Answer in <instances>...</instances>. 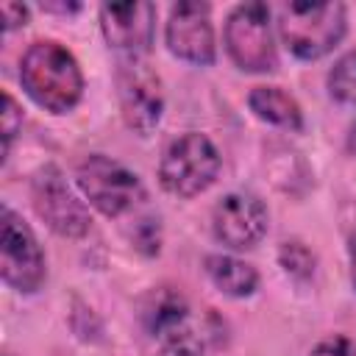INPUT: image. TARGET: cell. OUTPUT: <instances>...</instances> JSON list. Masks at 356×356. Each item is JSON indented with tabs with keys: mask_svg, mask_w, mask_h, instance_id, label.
<instances>
[{
	"mask_svg": "<svg viewBox=\"0 0 356 356\" xmlns=\"http://www.w3.org/2000/svg\"><path fill=\"white\" fill-rule=\"evenodd\" d=\"M19 81L31 100L56 114L70 111L83 95V75L75 56L53 39L33 42L25 50L19 61Z\"/></svg>",
	"mask_w": 356,
	"mask_h": 356,
	"instance_id": "obj_1",
	"label": "cell"
},
{
	"mask_svg": "<svg viewBox=\"0 0 356 356\" xmlns=\"http://www.w3.org/2000/svg\"><path fill=\"white\" fill-rule=\"evenodd\" d=\"M278 28L284 44L298 58H320L345 36V6L292 0L278 8Z\"/></svg>",
	"mask_w": 356,
	"mask_h": 356,
	"instance_id": "obj_2",
	"label": "cell"
},
{
	"mask_svg": "<svg viewBox=\"0 0 356 356\" xmlns=\"http://www.w3.org/2000/svg\"><path fill=\"white\" fill-rule=\"evenodd\" d=\"M220 172V153L203 134H184L172 139L159 164V181L170 195L195 197L214 184Z\"/></svg>",
	"mask_w": 356,
	"mask_h": 356,
	"instance_id": "obj_3",
	"label": "cell"
},
{
	"mask_svg": "<svg viewBox=\"0 0 356 356\" xmlns=\"http://www.w3.org/2000/svg\"><path fill=\"white\" fill-rule=\"evenodd\" d=\"M225 47L234 64L245 72H273L278 53L270 31V8L264 3H242L228 14Z\"/></svg>",
	"mask_w": 356,
	"mask_h": 356,
	"instance_id": "obj_4",
	"label": "cell"
},
{
	"mask_svg": "<svg viewBox=\"0 0 356 356\" xmlns=\"http://www.w3.org/2000/svg\"><path fill=\"white\" fill-rule=\"evenodd\" d=\"M75 181L81 192L89 197V203L106 217H120L145 197L139 178L128 167H122L120 161H111L108 156H97V153L86 156L78 164Z\"/></svg>",
	"mask_w": 356,
	"mask_h": 356,
	"instance_id": "obj_5",
	"label": "cell"
},
{
	"mask_svg": "<svg viewBox=\"0 0 356 356\" xmlns=\"http://www.w3.org/2000/svg\"><path fill=\"white\" fill-rule=\"evenodd\" d=\"M0 275L17 292H36L44 284V256L33 231L8 206L0 214Z\"/></svg>",
	"mask_w": 356,
	"mask_h": 356,
	"instance_id": "obj_6",
	"label": "cell"
},
{
	"mask_svg": "<svg viewBox=\"0 0 356 356\" xmlns=\"http://www.w3.org/2000/svg\"><path fill=\"white\" fill-rule=\"evenodd\" d=\"M31 197L36 214L61 236H83L92 225L89 209L75 197V192L67 186L64 175L56 167H42L33 175Z\"/></svg>",
	"mask_w": 356,
	"mask_h": 356,
	"instance_id": "obj_7",
	"label": "cell"
},
{
	"mask_svg": "<svg viewBox=\"0 0 356 356\" xmlns=\"http://www.w3.org/2000/svg\"><path fill=\"white\" fill-rule=\"evenodd\" d=\"M117 89H120V106L128 128L147 136L159 125L161 108H164L159 75L147 70L142 58H125L117 72Z\"/></svg>",
	"mask_w": 356,
	"mask_h": 356,
	"instance_id": "obj_8",
	"label": "cell"
},
{
	"mask_svg": "<svg viewBox=\"0 0 356 356\" xmlns=\"http://www.w3.org/2000/svg\"><path fill=\"white\" fill-rule=\"evenodd\" d=\"M209 11L211 8L197 0H184L172 6L167 19V47L172 56L189 64L214 61V28Z\"/></svg>",
	"mask_w": 356,
	"mask_h": 356,
	"instance_id": "obj_9",
	"label": "cell"
},
{
	"mask_svg": "<svg viewBox=\"0 0 356 356\" xmlns=\"http://www.w3.org/2000/svg\"><path fill=\"white\" fill-rule=\"evenodd\" d=\"M211 228L214 236L234 250L253 248L267 234V209L256 195L231 192L214 206Z\"/></svg>",
	"mask_w": 356,
	"mask_h": 356,
	"instance_id": "obj_10",
	"label": "cell"
},
{
	"mask_svg": "<svg viewBox=\"0 0 356 356\" xmlns=\"http://www.w3.org/2000/svg\"><path fill=\"white\" fill-rule=\"evenodd\" d=\"M103 36L125 58H139L153 44L156 6L153 3H106L100 8Z\"/></svg>",
	"mask_w": 356,
	"mask_h": 356,
	"instance_id": "obj_11",
	"label": "cell"
},
{
	"mask_svg": "<svg viewBox=\"0 0 356 356\" xmlns=\"http://www.w3.org/2000/svg\"><path fill=\"white\" fill-rule=\"evenodd\" d=\"M248 106L259 120H267L273 125H281L289 131H298L303 125V114H300L298 100L278 86H256L248 95Z\"/></svg>",
	"mask_w": 356,
	"mask_h": 356,
	"instance_id": "obj_12",
	"label": "cell"
},
{
	"mask_svg": "<svg viewBox=\"0 0 356 356\" xmlns=\"http://www.w3.org/2000/svg\"><path fill=\"white\" fill-rule=\"evenodd\" d=\"M186 300L170 289V286H161L156 289L145 309H142V320H145V328L150 337H161V334H170L175 328H184L186 325Z\"/></svg>",
	"mask_w": 356,
	"mask_h": 356,
	"instance_id": "obj_13",
	"label": "cell"
},
{
	"mask_svg": "<svg viewBox=\"0 0 356 356\" xmlns=\"http://www.w3.org/2000/svg\"><path fill=\"white\" fill-rule=\"evenodd\" d=\"M206 273L214 281V286L231 298H248L259 286V273L234 256H206Z\"/></svg>",
	"mask_w": 356,
	"mask_h": 356,
	"instance_id": "obj_14",
	"label": "cell"
},
{
	"mask_svg": "<svg viewBox=\"0 0 356 356\" xmlns=\"http://www.w3.org/2000/svg\"><path fill=\"white\" fill-rule=\"evenodd\" d=\"M328 92L334 100L356 106V50L337 58V64L328 72Z\"/></svg>",
	"mask_w": 356,
	"mask_h": 356,
	"instance_id": "obj_15",
	"label": "cell"
},
{
	"mask_svg": "<svg viewBox=\"0 0 356 356\" xmlns=\"http://www.w3.org/2000/svg\"><path fill=\"white\" fill-rule=\"evenodd\" d=\"M156 339H159L156 356H203V348H200L197 337L186 325L184 328H175L170 334H161Z\"/></svg>",
	"mask_w": 356,
	"mask_h": 356,
	"instance_id": "obj_16",
	"label": "cell"
},
{
	"mask_svg": "<svg viewBox=\"0 0 356 356\" xmlns=\"http://www.w3.org/2000/svg\"><path fill=\"white\" fill-rule=\"evenodd\" d=\"M281 267L295 278H309L314 273V253L303 242H284L278 250Z\"/></svg>",
	"mask_w": 356,
	"mask_h": 356,
	"instance_id": "obj_17",
	"label": "cell"
},
{
	"mask_svg": "<svg viewBox=\"0 0 356 356\" xmlns=\"http://www.w3.org/2000/svg\"><path fill=\"white\" fill-rule=\"evenodd\" d=\"M3 103H6V111H3V139H6V153H8V145H11V139H14V134H17L19 122H22V111H19L17 100L8 92L3 95Z\"/></svg>",
	"mask_w": 356,
	"mask_h": 356,
	"instance_id": "obj_18",
	"label": "cell"
},
{
	"mask_svg": "<svg viewBox=\"0 0 356 356\" xmlns=\"http://www.w3.org/2000/svg\"><path fill=\"white\" fill-rule=\"evenodd\" d=\"M312 356H356V345L345 337H328L312 350Z\"/></svg>",
	"mask_w": 356,
	"mask_h": 356,
	"instance_id": "obj_19",
	"label": "cell"
},
{
	"mask_svg": "<svg viewBox=\"0 0 356 356\" xmlns=\"http://www.w3.org/2000/svg\"><path fill=\"white\" fill-rule=\"evenodd\" d=\"M0 14H3V19H6V28L11 31V28H17L19 22L25 25V19H28V8L25 6H19V3H3L0 6Z\"/></svg>",
	"mask_w": 356,
	"mask_h": 356,
	"instance_id": "obj_20",
	"label": "cell"
},
{
	"mask_svg": "<svg viewBox=\"0 0 356 356\" xmlns=\"http://www.w3.org/2000/svg\"><path fill=\"white\" fill-rule=\"evenodd\" d=\"M42 8H47V11H78L81 6H78V3H70V6H53V3H42Z\"/></svg>",
	"mask_w": 356,
	"mask_h": 356,
	"instance_id": "obj_21",
	"label": "cell"
},
{
	"mask_svg": "<svg viewBox=\"0 0 356 356\" xmlns=\"http://www.w3.org/2000/svg\"><path fill=\"white\" fill-rule=\"evenodd\" d=\"M350 278H353V286H356V236L350 242Z\"/></svg>",
	"mask_w": 356,
	"mask_h": 356,
	"instance_id": "obj_22",
	"label": "cell"
},
{
	"mask_svg": "<svg viewBox=\"0 0 356 356\" xmlns=\"http://www.w3.org/2000/svg\"><path fill=\"white\" fill-rule=\"evenodd\" d=\"M348 147L356 153V122L350 125V134H348Z\"/></svg>",
	"mask_w": 356,
	"mask_h": 356,
	"instance_id": "obj_23",
	"label": "cell"
}]
</instances>
